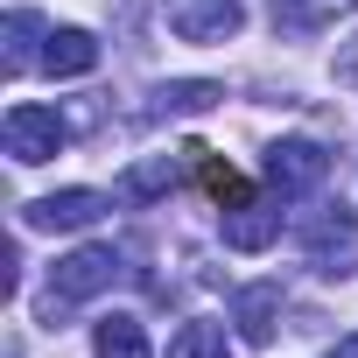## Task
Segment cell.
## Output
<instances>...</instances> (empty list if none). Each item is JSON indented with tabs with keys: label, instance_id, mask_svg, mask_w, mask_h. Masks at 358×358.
<instances>
[{
	"label": "cell",
	"instance_id": "cell-2",
	"mask_svg": "<svg viewBox=\"0 0 358 358\" xmlns=\"http://www.w3.org/2000/svg\"><path fill=\"white\" fill-rule=\"evenodd\" d=\"M162 22L176 43H232L246 29L239 0H162Z\"/></svg>",
	"mask_w": 358,
	"mask_h": 358
},
{
	"label": "cell",
	"instance_id": "cell-15",
	"mask_svg": "<svg viewBox=\"0 0 358 358\" xmlns=\"http://www.w3.org/2000/svg\"><path fill=\"white\" fill-rule=\"evenodd\" d=\"M330 358H358V330H351V337H337V344H330Z\"/></svg>",
	"mask_w": 358,
	"mask_h": 358
},
{
	"label": "cell",
	"instance_id": "cell-9",
	"mask_svg": "<svg viewBox=\"0 0 358 358\" xmlns=\"http://www.w3.org/2000/svg\"><path fill=\"white\" fill-rule=\"evenodd\" d=\"M225 99V85L211 78H176V85H155L148 92V120H169V113H211Z\"/></svg>",
	"mask_w": 358,
	"mask_h": 358
},
{
	"label": "cell",
	"instance_id": "cell-1",
	"mask_svg": "<svg viewBox=\"0 0 358 358\" xmlns=\"http://www.w3.org/2000/svg\"><path fill=\"white\" fill-rule=\"evenodd\" d=\"M127 274V260H120V246H78V253H64L57 267H50V295H43V316L57 323L71 302H85V295H99V288H113Z\"/></svg>",
	"mask_w": 358,
	"mask_h": 358
},
{
	"label": "cell",
	"instance_id": "cell-6",
	"mask_svg": "<svg viewBox=\"0 0 358 358\" xmlns=\"http://www.w3.org/2000/svg\"><path fill=\"white\" fill-rule=\"evenodd\" d=\"M274 239H281V197H274V204L253 197V204H232V211H225V246H232V253H267Z\"/></svg>",
	"mask_w": 358,
	"mask_h": 358
},
{
	"label": "cell",
	"instance_id": "cell-10",
	"mask_svg": "<svg viewBox=\"0 0 358 358\" xmlns=\"http://www.w3.org/2000/svg\"><path fill=\"white\" fill-rule=\"evenodd\" d=\"M351 8H358V0H267V15H274L281 36H316L337 15H351Z\"/></svg>",
	"mask_w": 358,
	"mask_h": 358
},
{
	"label": "cell",
	"instance_id": "cell-7",
	"mask_svg": "<svg viewBox=\"0 0 358 358\" xmlns=\"http://www.w3.org/2000/svg\"><path fill=\"white\" fill-rule=\"evenodd\" d=\"M99 36L92 29H50L43 36V71L50 78H85V71H99Z\"/></svg>",
	"mask_w": 358,
	"mask_h": 358
},
{
	"label": "cell",
	"instance_id": "cell-12",
	"mask_svg": "<svg viewBox=\"0 0 358 358\" xmlns=\"http://www.w3.org/2000/svg\"><path fill=\"white\" fill-rule=\"evenodd\" d=\"M162 190H176V162H169V155L120 176V197H127V204H148V197H162Z\"/></svg>",
	"mask_w": 358,
	"mask_h": 358
},
{
	"label": "cell",
	"instance_id": "cell-14",
	"mask_svg": "<svg viewBox=\"0 0 358 358\" xmlns=\"http://www.w3.org/2000/svg\"><path fill=\"white\" fill-rule=\"evenodd\" d=\"M36 36H43V15H36V8H15V15H8V71L43 64V57H36Z\"/></svg>",
	"mask_w": 358,
	"mask_h": 358
},
{
	"label": "cell",
	"instance_id": "cell-11",
	"mask_svg": "<svg viewBox=\"0 0 358 358\" xmlns=\"http://www.w3.org/2000/svg\"><path fill=\"white\" fill-rule=\"evenodd\" d=\"M92 358H155L148 351V330H141V316H99V330H92Z\"/></svg>",
	"mask_w": 358,
	"mask_h": 358
},
{
	"label": "cell",
	"instance_id": "cell-3",
	"mask_svg": "<svg viewBox=\"0 0 358 358\" xmlns=\"http://www.w3.org/2000/svg\"><path fill=\"white\" fill-rule=\"evenodd\" d=\"M0 134H8V155L22 162V169H36V162H50L64 141H71V127H64V113L57 106H8V127H0Z\"/></svg>",
	"mask_w": 358,
	"mask_h": 358
},
{
	"label": "cell",
	"instance_id": "cell-5",
	"mask_svg": "<svg viewBox=\"0 0 358 358\" xmlns=\"http://www.w3.org/2000/svg\"><path fill=\"white\" fill-rule=\"evenodd\" d=\"M92 218H106V197H99V190H50V197L22 204V225H29V232H78V225H92Z\"/></svg>",
	"mask_w": 358,
	"mask_h": 358
},
{
	"label": "cell",
	"instance_id": "cell-13",
	"mask_svg": "<svg viewBox=\"0 0 358 358\" xmlns=\"http://www.w3.org/2000/svg\"><path fill=\"white\" fill-rule=\"evenodd\" d=\"M169 358H232V344H225L218 323H183L169 337Z\"/></svg>",
	"mask_w": 358,
	"mask_h": 358
},
{
	"label": "cell",
	"instance_id": "cell-8",
	"mask_svg": "<svg viewBox=\"0 0 358 358\" xmlns=\"http://www.w3.org/2000/svg\"><path fill=\"white\" fill-rule=\"evenodd\" d=\"M232 316H239V337L246 344H267L274 323H281V281H253L232 295Z\"/></svg>",
	"mask_w": 358,
	"mask_h": 358
},
{
	"label": "cell",
	"instance_id": "cell-4",
	"mask_svg": "<svg viewBox=\"0 0 358 358\" xmlns=\"http://www.w3.org/2000/svg\"><path fill=\"white\" fill-rule=\"evenodd\" d=\"M330 176V155H323V141H274L267 148V183H274V197L288 204V197H309L316 183Z\"/></svg>",
	"mask_w": 358,
	"mask_h": 358
}]
</instances>
